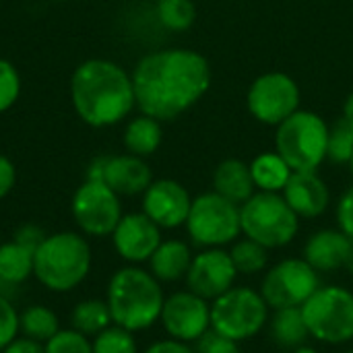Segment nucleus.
<instances>
[{
    "instance_id": "nucleus-11",
    "label": "nucleus",
    "mask_w": 353,
    "mask_h": 353,
    "mask_svg": "<svg viewBox=\"0 0 353 353\" xmlns=\"http://www.w3.org/2000/svg\"><path fill=\"white\" fill-rule=\"evenodd\" d=\"M70 211L81 234L91 238L112 236L124 215L120 196L99 180H85L74 190Z\"/></svg>"
},
{
    "instance_id": "nucleus-17",
    "label": "nucleus",
    "mask_w": 353,
    "mask_h": 353,
    "mask_svg": "<svg viewBox=\"0 0 353 353\" xmlns=\"http://www.w3.org/2000/svg\"><path fill=\"white\" fill-rule=\"evenodd\" d=\"M192 196L176 180H153L143 192V213L161 230H176L186 223Z\"/></svg>"
},
{
    "instance_id": "nucleus-18",
    "label": "nucleus",
    "mask_w": 353,
    "mask_h": 353,
    "mask_svg": "<svg viewBox=\"0 0 353 353\" xmlns=\"http://www.w3.org/2000/svg\"><path fill=\"white\" fill-rule=\"evenodd\" d=\"M281 194L300 219L323 215L331 203V190L316 172H294Z\"/></svg>"
},
{
    "instance_id": "nucleus-40",
    "label": "nucleus",
    "mask_w": 353,
    "mask_h": 353,
    "mask_svg": "<svg viewBox=\"0 0 353 353\" xmlns=\"http://www.w3.org/2000/svg\"><path fill=\"white\" fill-rule=\"evenodd\" d=\"M0 353H46L43 350V343H37L29 337H17L12 339L4 350H0Z\"/></svg>"
},
{
    "instance_id": "nucleus-41",
    "label": "nucleus",
    "mask_w": 353,
    "mask_h": 353,
    "mask_svg": "<svg viewBox=\"0 0 353 353\" xmlns=\"http://www.w3.org/2000/svg\"><path fill=\"white\" fill-rule=\"evenodd\" d=\"M343 120L350 122L353 126V91L350 93V97L345 99V105H343Z\"/></svg>"
},
{
    "instance_id": "nucleus-16",
    "label": "nucleus",
    "mask_w": 353,
    "mask_h": 353,
    "mask_svg": "<svg viewBox=\"0 0 353 353\" xmlns=\"http://www.w3.org/2000/svg\"><path fill=\"white\" fill-rule=\"evenodd\" d=\"M161 240V228L151 221L143 211L122 215L116 230L112 232L114 250L128 265L149 263Z\"/></svg>"
},
{
    "instance_id": "nucleus-46",
    "label": "nucleus",
    "mask_w": 353,
    "mask_h": 353,
    "mask_svg": "<svg viewBox=\"0 0 353 353\" xmlns=\"http://www.w3.org/2000/svg\"><path fill=\"white\" fill-rule=\"evenodd\" d=\"M240 353H244V352H240Z\"/></svg>"
},
{
    "instance_id": "nucleus-25",
    "label": "nucleus",
    "mask_w": 353,
    "mask_h": 353,
    "mask_svg": "<svg viewBox=\"0 0 353 353\" xmlns=\"http://www.w3.org/2000/svg\"><path fill=\"white\" fill-rule=\"evenodd\" d=\"M35 252L14 240L0 244V281L19 288L33 275Z\"/></svg>"
},
{
    "instance_id": "nucleus-10",
    "label": "nucleus",
    "mask_w": 353,
    "mask_h": 353,
    "mask_svg": "<svg viewBox=\"0 0 353 353\" xmlns=\"http://www.w3.org/2000/svg\"><path fill=\"white\" fill-rule=\"evenodd\" d=\"M321 288V273L304 259H283L271 265L261 281V296L271 310L302 308Z\"/></svg>"
},
{
    "instance_id": "nucleus-30",
    "label": "nucleus",
    "mask_w": 353,
    "mask_h": 353,
    "mask_svg": "<svg viewBox=\"0 0 353 353\" xmlns=\"http://www.w3.org/2000/svg\"><path fill=\"white\" fill-rule=\"evenodd\" d=\"M93 353H139L134 333L118 325H110L91 339Z\"/></svg>"
},
{
    "instance_id": "nucleus-14",
    "label": "nucleus",
    "mask_w": 353,
    "mask_h": 353,
    "mask_svg": "<svg viewBox=\"0 0 353 353\" xmlns=\"http://www.w3.org/2000/svg\"><path fill=\"white\" fill-rule=\"evenodd\" d=\"M87 180L105 182L118 196L143 194L153 182V172L145 157L137 155H101L91 161Z\"/></svg>"
},
{
    "instance_id": "nucleus-9",
    "label": "nucleus",
    "mask_w": 353,
    "mask_h": 353,
    "mask_svg": "<svg viewBox=\"0 0 353 353\" xmlns=\"http://www.w3.org/2000/svg\"><path fill=\"white\" fill-rule=\"evenodd\" d=\"M184 228L194 246L225 248L242 236L240 207L213 190L203 192L192 199Z\"/></svg>"
},
{
    "instance_id": "nucleus-43",
    "label": "nucleus",
    "mask_w": 353,
    "mask_h": 353,
    "mask_svg": "<svg viewBox=\"0 0 353 353\" xmlns=\"http://www.w3.org/2000/svg\"><path fill=\"white\" fill-rule=\"evenodd\" d=\"M292 353H319L312 345H308V343H304V345H300V347H296Z\"/></svg>"
},
{
    "instance_id": "nucleus-45",
    "label": "nucleus",
    "mask_w": 353,
    "mask_h": 353,
    "mask_svg": "<svg viewBox=\"0 0 353 353\" xmlns=\"http://www.w3.org/2000/svg\"><path fill=\"white\" fill-rule=\"evenodd\" d=\"M343 353H353V350H347V352H343Z\"/></svg>"
},
{
    "instance_id": "nucleus-38",
    "label": "nucleus",
    "mask_w": 353,
    "mask_h": 353,
    "mask_svg": "<svg viewBox=\"0 0 353 353\" xmlns=\"http://www.w3.org/2000/svg\"><path fill=\"white\" fill-rule=\"evenodd\" d=\"M14 182H17V170L12 161L0 153V201L10 194V190L14 188Z\"/></svg>"
},
{
    "instance_id": "nucleus-36",
    "label": "nucleus",
    "mask_w": 353,
    "mask_h": 353,
    "mask_svg": "<svg viewBox=\"0 0 353 353\" xmlns=\"http://www.w3.org/2000/svg\"><path fill=\"white\" fill-rule=\"evenodd\" d=\"M337 223L343 234L353 238V186L341 194L337 203Z\"/></svg>"
},
{
    "instance_id": "nucleus-5",
    "label": "nucleus",
    "mask_w": 353,
    "mask_h": 353,
    "mask_svg": "<svg viewBox=\"0 0 353 353\" xmlns=\"http://www.w3.org/2000/svg\"><path fill=\"white\" fill-rule=\"evenodd\" d=\"M242 236L263 244L269 250L294 242L300 230V217L292 211L281 192H254L240 205Z\"/></svg>"
},
{
    "instance_id": "nucleus-32",
    "label": "nucleus",
    "mask_w": 353,
    "mask_h": 353,
    "mask_svg": "<svg viewBox=\"0 0 353 353\" xmlns=\"http://www.w3.org/2000/svg\"><path fill=\"white\" fill-rule=\"evenodd\" d=\"M46 353H93L91 339L74 329H60L50 341L43 343Z\"/></svg>"
},
{
    "instance_id": "nucleus-33",
    "label": "nucleus",
    "mask_w": 353,
    "mask_h": 353,
    "mask_svg": "<svg viewBox=\"0 0 353 353\" xmlns=\"http://www.w3.org/2000/svg\"><path fill=\"white\" fill-rule=\"evenodd\" d=\"M21 93L19 70L4 58H0V114L10 110Z\"/></svg>"
},
{
    "instance_id": "nucleus-27",
    "label": "nucleus",
    "mask_w": 353,
    "mask_h": 353,
    "mask_svg": "<svg viewBox=\"0 0 353 353\" xmlns=\"http://www.w3.org/2000/svg\"><path fill=\"white\" fill-rule=\"evenodd\" d=\"M60 331V321L54 310L41 304L27 306L19 314V335L29 337L37 343L50 341Z\"/></svg>"
},
{
    "instance_id": "nucleus-3",
    "label": "nucleus",
    "mask_w": 353,
    "mask_h": 353,
    "mask_svg": "<svg viewBox=\"0 0 353 353\" xmlns=\"http://www.w3.org/2000/svg\"><path fill=\"white\" fill-rule=\"evenodd\" d=\"M163 300L161 283L141 265H126L118 269L110 277L105 292L112 323L132 333L147 331L159 323Z\"/></svg>"
},
{
    "instance_id": "nucleus-42",
    "label": "nucleus",
    "mask_w": 353,
    "mask_h": 353,
    "mask_svg": "<svg viewBox=\"0 0 353 353\" xmlns=\"http://www.w3.org/2000/svg\"><path fill=\"white\" fill-rule=\"evenodd\" d=\"M343 269L353 275V238H352V244H350V252H347V261H345V267H343Z\"/></svg>"
},
{
    "instance_id": "nucleus-44",
    "label": "nucleus",
    "mask_w": 353,
    "mask_h": 353,
    "mask_svg": "<svg viewBox=\"0 0 353 353\" xmlns=\"http://www.w3.org/2000/svg\"><path fill=\"white\" fill-rule=\"evenodd\" d=\"M347 165H350V172H352V178H353V155H352V159H350V163H347Z\"/></svg>"
},
{
    "instance_id": "nucleus-21",
    "label": "nucleus",
    "mask_w": 353,
    "mask_h": 353,
    "mask_svg": "<svg viewBox=\"0 0 353 353\" xmlns=\"http://www.w3.org/2000/svg\"><path fill=\"white\" fill-rule=\"evenodd\" d=\"M213 192L236 203L238 207L244 205L256 192L250 165L242 159H223L213 172Z\"/></svg>"
},
{
    "instance_id": "nucleus-12",
    "label": "nucleus",
    "mask_w": 353,
    "mask_h": 353,
    "mask_svg": "<svg viewBox=\"0 0 353 353\" xmlns=\"http://www.w3.org/2000/svg\"><path fill=\"white\" fill-rule=\"evenodd\" d=\"M246 105L256 122L279 126L300 110V87L285 72H265L248 87Z\"/></svg>"
},
{
    "instance_id": "nucleus-7",
    "label": "nucleus",
    "mask_w": 353,
    "mask_h": 353,
    "mask_svg": "<svg viewBox=\"0 0 353 353\" xmlns=\"http://www.w3.org/2000/svg\"><path fill=\"white\" fill-rule=\"evenodd\" d=\"M271 319V308L259 290L234 285L211 302V329L242 343L256 337Z\"/></svg>"
},
{
    "instance_id": "nucleus-24",
    "label": "nucleus",
    "mask_w": 353,
    "mask_h": 353,
    "mask_svg": "<svg viewBox=\"0 0 353 353\" xmlns=\"http://www.w3.org/2000/svg\"><path fill=\"white\" fill-rule=\"evenodd\" d=\"M163 141L161 122L151 116H137L126 124L124 130V147L130 155L137 157H149L153 155Z\"/></svg>"
},
{
    "instance_id": "nucleus-31",
    "label": "nucleus",
    "mask_w": 353,
    "mask_h": 353,
    "mask_svg": "<svg viewBox=\"0 0 353 353\" xmlns=\"http://www.w3.org/2000/svg\"><path fill=\"white\" fill-rule=\"evenodd\" d=\"M353 155V126L345 120L329 126L327 159L339 165H347Z\"/></svg>"
},
{
    "instance_id": "nucleus-20",
    "label": "nucleus",
    "mask_w": 353,
    "mask_h": 353,
    "mask_svg": "<svg viewBox=\"0 0 353 353\" xmlns=\"http://www.w3.org/2000/svg\"><path fill=\"white\" fill-rule=\"evenodd\" d=\"M194 252L184 240H161L149 259V271L159 283H176L186 279Z\"/></svg>"
},
{
    "instance_id": "nucleus-1",
    "label": "nucleus",
    "mask_w": 353,
    "mask_h": 353,
    "mask_svg": "<svg viewBox=\"0 0 353 353\" xmlns=\"http://www.w3.org/2000/svg\"><path fill=\"white\" fill-rule=\"evenodd\" d=\"M130 77L137 108L159 122L182 116L211 87L207 58L186 48H168L143 56Z\"/></svg>"
},
{
    "instance_id": "nucleus-28",
    "label": "nucleus",
    "mask_w": 353,
    "mask_h": 353,
    "mask_svg": "<svg viewBox=\"0 0 353 353\" xmlns=\"http://www.w3.org/2000/svg\"><path fill=\"white\" fill-rule=\"evenodd\" d=\"M269 248L263 244L250 240V238H238L234 244H230V256L238 271V275H256L265 273L269 269Z\"/></svg>"
},
{
    "instance_id": "nucleus-13",
    "label": "nucleus",
    "mask_w": 353,
    "mask_h": 353,
    "mask_svg": "<svg viewBox=\"0 0 353 353\" xmlns=\"http://www.w3.org/2000/svg\"><path fill=\"white\" fill-rule=\"evenodd\" d=\"M159 323L168 337L192 345L211 331V302L190 290L174 292L163 300Z\"/></svg>"
},
{
    "instance_id": "nucleus-29",
    "label": "nucleus",
    "mask_w": 353,
    "mask_h": 353,
    "mask_svg": "<svg viewBox=\"0 0 353 353\" xmlns=\"http://www.w3.org/2000/svg\"><path fill=\"white\" fill-rule=\"evenodd\" d=\"M157 21L170 31H186L196 21V6L192 0H159Z\"/></svg>"
},
{
    "instance_id": "nucleus-19",
    "label": "nucleus",
    "mask_w": 353,
    "mask_h": 353,
    "mask_svg": "<svg viewBox=\"0 0 353 353\" xmlns=\"http://www.w3.org/2000/svg\"><path fill=\"white\" fill-rule=\"evenodd\" d=\"M352 238L341 230L314 232L304 246L302 259L319 273H333L345 267Z\"/></svg>"
},
{
    "instance_id": "nucleus-37",
    "label": "nucleus",
    "mask_w": 353,
    "mask_h": 353,
    "mask_svg": "<svg viewBox=\"0 0 353 353\" xmlns=\"http://www.w3.org/2000/svg\"><path fill=\"white\" fill-rule=\"evenodd\" d=\"M46 236H48V234H46L39 225H35V223H25V225H21V228L14 232L12 240L19 242V244H23V246H27V248H31V250L35 252L37 246L46 240Z\"/></svg>"
},
{
    "instance_id": "nucleus-15",
    "label": "nucleus",
    "mask_w": 353,
    "mask_h": 353,
    "mask_svg": "<svg viewBox=\"0 0 353 353\" xmlns=\"http://www.w3.org/2000/svg\"><path fill=\"white\" fill-rule=\"evenodd\" d=\"M238 271L225 248H201L194 254L186 275V290L213 302L236 285Z\"/></svg>"
},
{
    "instance_id": "nucleus-8",
    "label": "nucleus",
    "mask_w": 353,
    "mask_h": 353,
    "mask_svg": "<svg viewBox=\"0 0 353 353\" xmlns=\"http://www.w3.org/2000/svg\"><path fill=\"white\" fill-rule=\"evenodd\" d=\"M310 339L325 345L353 341V292L343 285H321L302 306Z\"/></svg>"
},
{
    "instance_id": "nucleus-39",
    "label": "nucleus",
    "mask_w": 353,
    "mask_h": 353,
    "mask_svg": "<svg viewBox=\"0 0 353 353\" xmlns=\"http://www.w3.org/2000/svg\"><path fill=\"white\" fill-rule=\"evenodd\" d=\"M143 353H196V350L190 343L176 341V339L168 337V339H161V341L151 343Z\"/></svg>"
},
{
    "instance_id": "nucleus-35",
    "label": "nucleus",
    "mask_w": 353,
    "mask_h": 353,
    "mask_svg": "<svg viewBox=\"0 0 353 353\" xmlns=\"http://www.w3.org/2000/svg\"><path fill=\"white\" fill-rule=\"evenodd\" d=\"M196 353H240V347L236 341L223 337L217 331H207L196 343H192Z\"/></svg>"
},
{
    "instance_id": "nucleus-23",
    "label": "nucleus",
    "mask_w": 353,
    "mask_h": 353,
    "mask_svg": "<svg viewBox=\"0 0 353 353\" xmlns=\"http://www.w3.org/2000/svg\"><path fill=\"white\" fill-rule=\"evenodd\" d=\"M248 165H250V174L259 192H283L288 180L294 174V170L277 151L261 153Z\"/></svg>"
},
{
    "instance_id": "nucleus-6",
    "label": "nucleus",
    "mask_w": 353,
    "mask_h": 353,
    "mask_svg": "<svg viewBox=\"0 0 353 353\" xmlns=\"http://www.w3.org/2000/svg\"><path fill=\"white\" fill-rule=\"evenodd\" d=\"M329 126L308 110H298L277 126L275 149L294 172H316L327 159Z\"/></svg>"
},
{
    "instance_id": "nucleus-34",
    "label": "nucleus",
    "mask_w": 353,
    "mask_h": 353,
    "mask_svg": "<svg viewBox=\"0 0 353 353\" xmlns=\"http://www.w3.org/2000/svg\"><path fill=\"white\" fill-rule=\"evenodd\" d=\"M19 337V312L10 298L0 296V350Z\"/></svg>"
},
{
    "instance_id": "nucleus-26",
    "label": "nucleus",
    "mask_w": 353,
    "mask_h": 353,
    "mask_svg": "<svg viewBox=\"0 0 353 353\" xmlns=\"http://www.w3.org/2000/svg\"><path fill=\"white\" fill-rule=\"evenodd\" d=\"M110 325L114 323L105 300H97V298L81 300L70 312V329L83 333L89 339L99 335Z\"/></svg>"
},
{
    "instance_id": "nucleus-2",
    "label": "nucleus",
    "mask_w": 353,
    "mask_h": 353,
    "mask_svg": "<svg viewBox=\"0 0 353 353\" xmlns=\"http://www.w3.org/2000/svg\"><path fill=\"white\" fill-rule=\"evenodd\" d=\"M70 99L77 116L93 128L114 126L137 108L132 77L103 58L85 60L74 68Z\"/></svg>"
},
{
    "instance_id": "nucleus-22",
    "label": "nucleus",
    "mask_w": 353,
    "mask_h": 353,
    "mask_svg": "<svg viewBox=\"0 0 353 353\" xmlns=\"http://www.w3.org/2000/svg\"><path fill=\"white\" fill-rule=\"evenodd\" d=\"M269 333L277 347L281 350H296L304 345L310 339L302 308H281L273 310V316L269 319Z\"/></svg>"
},
{
    "instance_id": "nucleus-4",
    "label": "nucleus",
    "mask_w": 353,
    "mask_h": 353,
    "mask_svg": "<svg viewBox=\"0 0 353 353\" xmlns=\"http://www.w3.org/2000/svg\"><path fill=\"white\" fill-rule=\"evenodd\" d=\"M93 254L85 234L56 232L48 234L37 246L33 259V277L54 294H66L79 288L91 271Z\"/></svg>"
}]
</instances>
